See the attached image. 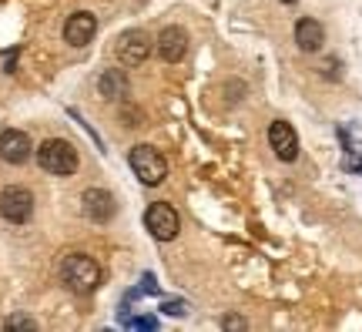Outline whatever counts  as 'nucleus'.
<instances>
[{
    "label": "nucleus",
    "instance_id": "nucleus-1",
    "mask_svg": "<svg viewBox=\"0 0 362 332\" xmlns=\"http://www.w3.org/2000/svg\"><path fill=\"white\" fill-rule=\"evenodd\" d=\"M61 282H64L71 292L90 295L101 285V268H98V262L90 256H84V252H71V256H64V262H61Z\"/></svg>",
    "mask_w": 362,
    "mask_h": 332
},
{
    "label": "nucleus",
    "instance_id": "nucleus-2",
    "mask_svg": "<svg viewBox=\"0 0 362 332\" xmlns=\"http://www.w3.org/2000/svg\"><path fill=\"white\" fill-rule=\"evenodd\" d=\"M37 165L47 171V175H74L78 171V148L64 138H51L37 148Z\"/></svg>",
    "mask_w": 362,
    "mask_h": 332
},
{
    "label": "nucleus",
    "instance_id": "nucleus-3",
    "mask_svg": "<svg viewBox=\"0 0 362 332\" xmlns=\"http://www.w3.org/2000/svg\"><path fill=\"white\" fill-rule=\"evenodd\" d=\"M131 161V171L144 181V185H161V181L168 178V161H165V154L151 148V144H134L128 154Z\"/></svg>",
    "mask_w": 362,
    "mask_h": 332
},
{
    "label": "nucleus",
    "instance_id": "nucleus-4",
    "mask_svg": "<svg viewBox=\"0 0 362 332\" xmlns=\"http://www.w3.org/2000/svg\"><path fill=\"white\" fill-rule=\"evenodd\" d=\"M144 229L151 231L158 242H171L181 229V218L168 202H155L148 212H144Z\"/></svg>",
    "mask_w": 362,
    "mask_h": 332
},
{
    "label": "nucleus",
    "instance_id": "nucleus-5",
    "mask_svg": "<svg viewBox=\"0 0 362 332\" xmlns=\"http://www.w3.org/2000/svg\"><path fill=\"white\" fill-rule=\"evenodd\" d=\"M0 215L13 222V225H24L27 218L34 215V195L21 188V185H11L0 192Z\"/></svg>",
    "mask_w": 362,
    "mask_h": 332
},
{
    "label": "nucleus",
    "instance_id": "nucleus-6",
    "mask_svg": "<svg viewBox=\"0 0 362 332\" xmlns=\"http://www.w3.org/2000/svg\"><path fill=\"white\" fill-rule=\"evenodd\" d=\"M148 54H151V40H148L144 30H128L115 44V57L124 67H138L141 61H148Z\"/></svg>",
    "mask_w": 362,
    "mask_h": 332
},
{
    "label": "nucleus",
    "instance_id": "nucleus-7",
    "mask_svg": "<svg viewBox=\"0 0 362 332\" xmlns=\"http://www.w3.org/2000/svg\"><path fill=\"white\" fill-rule=\"evenodd\" d=\"M81 208H84V215L90 218V222H111L117 212V205H115V195L111 192H104V188H88V192L81 195Z\"/></svg>",
    "mask_w": 362,
    "mask_h": 332
},
{
    "label": "nucleus",
    "instance_id": "nucleus-8",
    "mask_svg": "<svg viewBox=\"0 0 362 332\" xmlns=\"http://www.w3.org/2000/svg\"><path fill=\"white\" fill-rule=\"evenodd\" d=\"M30 154H34V144L27 138V131L7 128L0 134V158H4L7 165H24Z\"/></svg>",
    "mask_w": 362,
    "mask_h": 332
},
{
    "label": "nucleus",
    "instance_id": "nucleus-9",
    "mask_svg": "<svg viewBox=\"0 0 362 332\" xmlns=\"http://www.w3.org/2000/svg\"><path fill=\"white\" fill-rule=\"evenodd\" d=\"M269 144H272V151H275V158H282V161H296L298 158V134L288 121H272Z\"/></svg>",
    "mask_w": 362,
    "mask_h": 332
},
{
    "label": "nucleus",
    "instance_id": "nucleus-10",
    "mask_svg": "<svg viewBox=\"0 0 362 332\" xmlns=\"http://www.w3.org/2000/svg\"><path fill=\"white\" fill-rule=\"evenodd\" d=\"M94 30H98V17L88 11H78L67 17L64 24V40L67 44H74V47H84V44H90L94 40Z\"/></svg>",
    "mask_w": 362,
    "mask_h": 332
},
{
    "label": "nucleus",
    "instance_id": "nucleus-11",
    "mask_svg": "<svg viewBox=\"0 0 362 332\" xmlns=\"http://www.w3.org/2000/svg\"><path fill=\"white\" fill-rule=\"evenodd\" d=\"M155 47H158V54H161L168 64H178L181 57L188 54V34H185L181 27H165V30L158 34Z\"/></svg>",
    "mask_w": 362,
    "mask_h": 332
},
{
    "label": "nucleus",
    "instance_id": "nucleus-12",
    "mask_svg": "<svg viewBox=\"0 0 362 332\" xmlns=\"http://www.w3.org/2000/svg\"><path fill=\"white\" fill-rule=\"evenodd\" d=\"M322 40H325V30L322 24L315 21V17H302L296 24V44H298V51H319L322 47Z\"/></svg>",
    "mask_w": 362,
    "mask_h": 332
},
{
    "label": "nucleus",
    "instance_id": "nucleus-13",
    "mask_svg": "<svg viewBox=\"0 0 362 332\" xmlns=\"http://www.w3.org/2000/svg\"><path fill=\"white\" fill-rule=\"evenodd\" d=\"M101 94L104 98H121V94H124V81H121L117 71H111V74L101 77Z\"/></svg>",
    "mask_w": 362,
    "mask_h": 332
},
{
    "label": "nucleus",
    "instance_id": "nucleus-14",
    "mask_svg": "<svg viewBox=\"0 0 362 332\" xmlns=\"http://www.w3.org/2000/svg\"><path fill=\"white\" fill-rule=\"evenodd\" d=\"M346 168L356 171V175H362V144H352L349 148V154H346Z\"/></svg>",
    "mask_w": 362,
    "mask_h": 332
},
{
    "label": "nucleus",
    "instance_id": "nucleus-15",
    "mask_svg": "<svg viewBox=\"0 0 362 332\" xmlns=\"http://www.w3.org/2000/svg\"><path fill=\"white\" fill-rule=\"evenodd\" d=\"M4 329H37V322L27 319V316H11V319L4 322Z\"/></svg>",
    "mask_w": 362,
    "mask_h": 332
},
{
    "label": "nucleus",
    "instance_id": "nucleus-16",
    "mask_svg": "<svg viewBox=\"0 0 362 332\" xmlns=\"http://www.w3.org/2000/svg\"><path fill=\"white\" fill-rule=\"evenodd\" d=\"M131 329H158V319L155 316H138V319H128Z\"/></svg>",
    "mask_w": 362,
    "mask_h": 332
},
{
    "label": "nucleus",
    "instance_id": "nucleus-17",
    "mask_svg": "<svg viewBox=\"0 0 362 332\" xmlns=\"http://www.w3.org/2000/svg\"><path fill=\"white\" fill-rule=\"evenodd\" d=\"M165 312H168V316H185V302H168Z\"/></svg>",
    "mask_w": 362,
    "mask_h": 332
},
{
    "label": "nucleus",
    "instance_id": "nucleus-18",
    "mask_svg": "<svg viewBox=\"0 0 362 332\" xmlns=\"http://www.w3.org/2000/svg\"><path fill=\"white\" fill-rule=\"evenodd\" d=\"M225 329H245V319H235V316H228V319H225Z\"/></svg>",
    "mask_w": 362,
    "mask_h": 332
},
{
    "label": "nucleus",
    "instance_id": "nucleus-19",
    "mask_svg": "<svg viewBox=\"0 0 362 332\" xmlns=\"http://www.w3.org/2000/svg\"><path fill=\"white\" fill-rule=\"evenodd\" d=\"M282 4H298V0H282Z\"/></svg>",
    "mask_w": 362,
    "mask_h": 332
}]
</instances>
